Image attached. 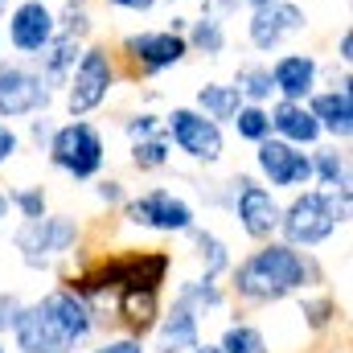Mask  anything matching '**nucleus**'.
I'll use <instances>...</instances> for the list:
<instances>
[{
    "label": "nucleus",
    "mask_w": 353,
    "mask_h": 353,
    "mask_svg": "<svg viewBox=\"0 0 353 353\" xmlns=\"http://www.w3.org/2000/svg\"><path fill=\"white\" fill-rule=\"evenodd\" d=\"M8 205H17L21 218H41V214H46V189H41V185L12 189V193H8Z\"/></svg>",
    "instance_id": "obj_33"
},
{
    "label": "nucleus",
    "mask_w": 353,
    "mask_h": 353,
    "mask_svg": "<svg viewBox=\"0 0 353 353\" xmlns=\"http://www.w3.org/2000/svg\"><path fill=\"white\" fill-rule=\"evenodd\" d=\"M267 70H271L275 94H279V99H292V103H304V99L316 90V79H321V62H316L312 54H300V50L279 54Z\"/></svg>",
    "instance_id": "obj_15"
},
{
    "label": "nucleus",
    "mask_w": 353,
    "mask_h": 353,
    "mask_svg": "<svg viewBox=\"0 0 353 353\" xmlns=\"http://www.w3.org/2000/svg\"><path fill=\"white\" fill-rule=\"evenodd\" d=\"M255 169L263 173V181L271 189H304L312 185V157L300 152L296 144L279 140V136H267L255 144Z\"/></svg>",
    "instance_id": "obj_10"
},
{
    "label": "nucleus",
    "mask_w": 353,
    "mask_h": 353,
    "mask_svg": "<svg viewBox=\"0 0 353 353\" xmlns=\"http://www.w3.org/2000/svg\"><path fill=\"white\" fill-rule=\"evenodd\" d=\"M54 90L25 62H0V119H25L50 111Z\"/></svg>",
    "instance_id": "obj_8"
},
{
    "label": "nucleus",
    "mask_w": 353,
    "mask_h": 353,
    "mask_svg": "<svg viewBox=\"0 0 353 353\" xmlns=\"http://www.w3.org/2000/svg\"><path fill=\"white\" fill-rule=\"evenodd\" d=\"M243 8H263V4H271V0H239Z\"/></svg>",
    "instance_id": "obj_44"
},
{
    "label": "nucleus",
    "mask_w": 353,
    "mask_h": 353,
    "mask_svg": "<svg viewBox=\"0 0 353 353\" xmlns=\"http://www.w3.org/2000/svg\"><path fill=\"white\" fill-rule=\"evenodd\" d=\"M123 128H128V140H144V136H157V132H161V115L140 111V115H132Z\"/></svg>",
    "instance_id": "obj_34"
},
{
    "label": "nucleus",
    "mask_w": 353,
    "mask_h": 353,
    "mask_svg": "<svg viewBox=\"0 0 353 353\" xmlns=\"http://www.w3.org/2000/svg\"><path fill=\"white\" fill-rule=\"evenodd\" d=\"M312 181L321 189H350V157L337 148H316L312 152Z\"/></svg>",
    "instance_id": "obj_26"
},
{
    "label": "nucleus",
    "mask_w": 353,
    "mask_h": 353,
    "mask_svg": "<svg viewBox=\"0 0 353 353\" xmlns=\"http://www.w3.org/2000/svg\"><path fill=\"white\" fill-rule=\"evenodd\" d=\"M115 79H119V70H115V58L107 54V46L83 50L74 70H70V83H66V111H70V119H83L94 107H103L111 87H115Z\"/></svg>",
    "instance_id": "obj_5"
},
{
    "label": "nucleus",
    "mask_w": 353,
    "mask_h": 353,
    "mask_svg": "<svg viewBox=\"0 0 353 353\" xmlns=\"http://www.w3.org/2000/svg\"><path fill=\"white\" fill-rule=\"evenodd\" d=\"M234 132H239V140H251V144H259L271 136V119H267V107L263 103H243L239 111H234Z\"/></svg>",
    "instance_id": "obj_30"
},
{
    "label": "nucleus",
    "mask_w": 353,
    "mask_h": 353,
    "mask_svg": "<svg viewBox=\"0 0 353 353\" xmlns=\"http://www.w3.org/2000/svg\"><path fill=\"white\" fill-rule=\"evenodd\" d=\"M234 87L243 94V103H267L275 87H271V70H267L263 62H243L239 70H234Z\"/></svg>",
    "instance_id": "obj_28"
},
{
    "label": "nucleus",
    "mask_w": 353,
    "mask_h": 353,
    "mask_svg": "<svg viewBox=\"0 0 353 353\" xmlns=\"http://www.w3.org/2000/svg\"><path fill=\"white\" fill-rule=\"evenodd\" d=\"M90 353H144V337H111V341H103L99 350H90Z\"/></svg>",
    "instance_id": "obj_36"
},
{
    "label": "nucleus",
    "mask_w": 353,
    "mask_h": 353,
    "mask_svg": "<svg viewBox=\"0 0 353 353\" xmlns=\"http://www.w3.org/2000/svg\"><path fill=\"white\" fill-rule=\"evenodd\" d=\"M94 197H99L103 205H119V201H128V197H123V181H115V176H103V181L94 185Z\"/></svg>",
    "instance_id": "obj_35"
},
{
    "label": "nucleus",
    "mask_w": 353,
    "mask_h": 353,
    "mask_svg": "<svg viewBox=\"0 0 353 353\" xmlns=\"http://www.w3.org/2000/svg\"><path fill=\"white\" fill-rule=\"evenodd\" d=\"M169 4H176V0H169Z\"/></svg>",
    "instance_id": "obj_48"
},
{
    "label": "nucleus",
    "mask_w": 353,
    "mask_h": 353,
    "mask_svg": "<svg viewBox=\"0 0 353 353\" xmlns=\"http://www.w3.org/2000/svg\"><path fill=\"white\" fill-rule=\"evenodd\" d=\"M218 350H222V353H271V345H267V337H263V329H259V325L234 321V325H226V333H222Z\"/></svg>",
    "instance_id": "obj_29"
},
{
    "label": "nucleus",
    "mask_w": 353,
    "mask_h": 353,
    "mask_svg": "<svg viewBox=\"0 0 353 353\" xmlns=\"http://www.w3.org/2000/svg\"><path fill=\"white\" fill-rule=\"evenodd\" d=\"M230 210H234V218H239L247 239H255V243L275 239V230H279V201H275V193L267 185L251 181V176H234Z\"/></svg>",
    "instance_id": "obj_9"
},
{
    "label": "nucleus",
    "mask_w": 353,
    "mask_h": 353,
    "mask_svg": "<svg viewBox=\"0 0 353 353\" xmlns=\"http://www.w3.org/2000/svg\"><path fill=\"white\" fill-rule=\"evenodd\" d=\"M169 157H173V144H169L165 128H161L157 136L132 140V165H136L140 173H157V169H165V165H169Z\"/></svg>",
    "instance_id": "obj_27"
},
{
    "label": "nucleus",
    "mask_w": 353,
    "mask_h": 353,
    "mask_svg": "<svg viewBox=\"0 0 353 353\" xmlns=\"http://www.w3.org/2000/svg\"><path fill=\"white\" fill-rule=\"evenodd\" d=\"M308 29V12L292 0H271L263 8H251V21H247V41L259 50V54H271L279 50L292 33H304Z\"/></svg>",
    "instance_id": "obj_11"
},
{
    "label": "nucleus",
    "mask_w": 353,
    "mask_h": 353,
    "mask_svg": "<svg viewBox=\"0 0 353 353\" xmlns=\"http://www.w3.org/2000/svg\"><path fill=\"white\" fill-rule=\"evenodd\" d=\"M46 152H50V165L62 169L70 181H90V176H99L103 173V161H107L103 132H99L90 119H70V123L54 128Z\"/></svg>",
    "instance_id": "obj_4"
},
{
    "label": "nucleus",
    "mask_w": 353,
    "mask_h": 353,
    "mask_svg": "<svg viewBox=\"0 0 353 353\" xmlns=\"http://www.w3.org/2000/svg\"><path fill=\"white\" fill-rule=\"evenodd\" d=\"M8 218V193H0V222Z\"/></svg>",
    "instance_id": "obj_43"
},
{
    "label": "nucleus",
    "mask_w": 353,
    "mask_h": 353,
    "mask_svg": "<svg viewBox=\"0 0 353 353\" xmlns=\"http://www.w3.org/2000/svg\"><path fill=\"white\" fill-rule=\"evenodd\" d=\"M316 283H321L316 259L283 239H267L259 243V251H251L239 267H230V288L247 304H279L283 296Z\"/></svg>",
    "instance_id": "obj_1"
},
{
    "label": "nucleus",
    "mask_w": 353,
    "mask_h": 353,
    "mask_svg": "<svg viewBox=\"0 0 353 353\" xmlns=\"http://www.w3.org/2000/svg\"><path fill=\"white\" fill-rule=\"evenodd\" d=\"M54 33H58V21L46 0H21L17 8H8V46L21 58H37Z\"/></svg>",
    "instance_id": "obj_14"
},
{
    "label": "nucleus",
    "mask_w": 353,
    "mask_h": 353,
    "mask_svg": "<svg viewBox=\"0 0 353 353\" xmlns=\"http://www.w3.org/2000/svg\"><path fill=\"white\" fill-rule=\"evenodd\" d=\"M337 62H341V66H350V62H353V33H350V29H345V33H341V41H337Z\"/></svg>",
    "instance_id": "obj_41"
},
{
    "label": "nucleus",
    "mask_w": 353,
    "mask_h": 353,
    "mask_svg": "<svg viewBox=\"0 0 353 353\" xmlns=\"http://www.w3.org/2000/svg\"><path fill=\"white\" fill-rule=\"evenodd\" d=\"M54 21H58V33H66V37H74V41H87L90 29H94V17H90L87 0H66L62 17H54Z\"/></svg>",
    "instance_id": "obj_31"
},
{
    "label": "nucleus",
    "mask_w": 353,
    "mask_h": 353,
    "mask_svg": "<svg viewBox=\"0 0 353 353\" xmlns=\"http://www.w3.org/2000/svg\"><path fill=\"white\" fill-rule=\"evenodd\" d=\"M189 239H193V255H197V263H201V275H205V279H218L222 271H230V251H226V243H222L214 230L193 226Z\"/></svg>",
    "instance_id": "obj_24"
},
{
    "label": "nucleus",
    "mask_w": 353,
    "mask_h": 353,
    "mask_svg": "<svg viewBox=\"0 0 353 353\" xmlns=\"http://www.w3.org/2000/svg\"><path fill=\"white\" fill-rule=\"evenodd\" d=\"M193 107H197L205 119H214V123H230L234 111L243 107V94H239L234 83H205V87H197Z\"/></svg>",
    "instance_id": "obj_22"
},
{
    "label": "nucleus",
    "mask_w": 353,
    "mask_h": 353,
    "mask_svg": "<svg viewBox=\"0 0 353 353\" xmlns=\"http://www.w3.org/2000/svg\"><path fill=\"white\" fill-rule=\"evenodd\" d=\"M201 345V316L185 304H173L157 321V353H189Z\"/></svg>",
    "instance_id": "obj_20"
},
{
    "label": "nucleus",
    "mask_w": 353,
    "mask_h": 353,
    "mask_svg": "<svg viewBox=\"0 0 353 353\" xmlns=\"http://www.w3.org/2000/svg\"><path fill=\"white\" fill-rule=\"evenodd\" d=\"M17 312H21V296H17V292H0V333L12 329Z\"/></svg>",
    "instance_id": "obj_37"
},
{
    "label": "nucleus",
    "mask_w": 353,
    "mask_h": 353,
    "mask_svg": "<svg viewBox=\"0 0 353 353\" xmlns=\"http://www.w3.org/2000/svg\"><path fill=\"white\" fill-rule=\"evenodd\" d=\"M350 218V189H304L288 205H279V230L292 247H321L337 234V226Z\"/></svg>",
    "instance_id": "obj_2"
},
{
    "label": "nucleus",
    "mask_w": 353,
    "mask_h": 353,
    "mask_svg": "<svg viewBox=\"0 0 353 353\" xmlns=\"http://www.w3.org/2000/svg\"><path fill=\"white\" fill-rule=\"evenodd\" d=\"M50 136H54V119H50L46 111H37V119L29 123V140L41 148V144H50Z\"/></svg>",
    "instance_id": "obj_38"
},
{
    "label": "nucleus",
    "mask_w": 353,
    "mask_h": 353,
    "mask_svg": "<svg viewBox=\"0 0 353 353\" xmlns=\"http://www.w3.org/2000/svg\"><path fill=\"white\" fill-rule=\"evenodd\" d=\"M115 316L132 329V337H144L161 321V288H128L115 292Z\"/></svg>",
    "instance_id": "obj_19"
},
{
    "label": "nucleus",
    "mask_w": 353,
    "mask_h": 353,
    "mask_svg": "<svg viewBox=\"0 0 353 353\" xmlns=\"http://www.w3.org/2000/svg\"><path fill=\"white\" fill-rule=\"evenodd\" d=\"M201 12H205V17L226 21V17H234V12H239V0H201Z\"/></svg>",
    "instance_id": "obj_40"
},
{
    "label": "nucleus",
    "mask_w": 353,
    "mask_h": 353,
    "mask_svg": "<svg viewBox=\"0 0 353 353\" xmlns=\"http://www.w3.org/2000/svg\"><path fill=\"white\" fill-rule=\"evenodd\" d=\"M123 54L144 74H161V70H173V66H181L189 58V46L173 29H144V33H128L123 37Z\"/></svg>",
    "instance_id": "obj_12"
},
{
    "label": "nucleus",
    "mask_w": 353,
    "mask_h": 353,
    "mask_svg": "<svg viewBox=\"0 0 353 353\" xmlns=\"http://www.w3.org/2000/svg\"><path fill=\"white\" fill-rule=\"evenodd\" d=\"M300 316L308 321V329H329L337 316V300L333 296H304L300 300Z\"/></svg>",
    "instance_id": "obj_32"
},
{
    "label": "nucleus",
    "mask_w": 353,
    "mask_h": 353,
    "mask_svg": "<svg viewBox=\"0 0 353 353\" xmlns=\"http://www.w3.org/2000/svg\"><path fill=\"white\" fill-rule=\"evenodd\" d=\"M8 333H12V341H17L21 353H74L58 337V329L46 321V312L37 304H21V312H17Z\"/></svg>",
    "instance_id": "obj_17"
},
{
    "label": "nucleus",
    "mask_w": 353,
    "mask_h": 353,
    "mask_svg": "<svg viewBox=\"0 0 353 353\" xmlns=\"http://www.w3.org/2000/svg\"><path fill=\"white\" fill-rule=\"evenodd\" d=\"M17 148H21V136H17L8 123H0V169L17 157Z\"/></svg>",
    "instance_id": "obj_39"
},
{
    "label": "nucleus",
    "mask_w": 353,
    "mask_h": 353,
    "mask_svg": "<svg viewBox=\"0 0 353 353\" xmlns=\"http://www.w3.org/2000/svg\"><path fill=\"white\" fill-rule=\"evenodd\" d=\"M107 4H115V8H128V12H148L157 0H107Z\"/></svg>",
    "instance_id": "obj_42"
},
{
    "label": "nucleus",
    "mask_w": 353,
    "mask_h": 353,
    "mask_svg": "<svg viewBox=\"0 0 353 353\" xmlns=\"http://www.w3.org/2000/svg\"><path fill=\"white\" fill-rule=\"evenodd\" d=\"M4 12H8V0H0V17H4Z\"/></svg>",
    "instance_id": "obj_46"
},
{
    "label": "nucleus",
    "mask_w": 353,
    "mask_h": 353,
    "mask_svg": "<svg viewBox=\"0 0 353 353\" xmlns=\"http://www.w3.org/2000/svg\"><path fill=\"white\" fill-rule=\"evenodd\" d=\"M267 119H271V136H279V140H288V144H296V148H312L325 132H321V123L312 119V111L304 107V103H292V99H279L271 111H267Z\"/></svg>",
    "instance_id": "obj_18"
},
{
    "label": "nucleus",
    "mask_w": 353,
    "mask_h": 353,
    "mask_svg": "<svg viewBox=\"0 0 353 353\" xmlns=\"http://www.w3.org/2000/svg\"><path fill=\"white\" fill-rule=\"evenodd\" d=\"M169 144L176 152H185L189 161L197 165H218L222 152H226V136H222V123L205 119L197 107H173L165 119H161Z\"/></svg>",
    "instance_id": "obj_6"
},
{
    "label": "nucleus",
    "mask_w": 353,
    "mask_h": 353,
    "mask_svg": "<svg viewBox=\"0 0 353 353\" xmlns=\"http://www.w3.org/2000/svg\"><path fill=\"white\" fill-rule=\"evenodd\" d=\"M304 107L312 111V119L321 123V132L350 140L353 136V90H350V74L337 83L333 90H312L304 99Z\"/></svg>",
    "instance_id": "obj_16"
},
{
    "label": "nucleus",
    "mask_w": 353,
    "mask_h": 353,
    "mask_svg": "<svg viewBox=\"0 0 353 353\" xmlns=\"http://www.w3.org/2000/svg\"><path fill=\"white\" fill-rule=\"evenodd\" d=\"M185 46H189V54H201V58H222V50H226V21H218V17H197V21H189L185 25Z\"/></svg>",
    "instance_id": "obj_23"
},
{
    "label": "nucleus",
    "mask_w": 353,
    "mask_h": 353,
    "mask_svg": "<svg viewBox=\"0 0 353 353\" xmlns=\"http://www.w3.org/2000/svg\"><path fill=\"white\" fill-rule=\"evenodd\" d=\"M79 54H83V41H74V37H66V33H54L50 37V46L33 58L37 62V74L46 79V87L58 90L70 83V70H74V62H79Z\"/></svg>",
    "instance_id": "obj_21"
},
{
    "label": "nucleus",
    "mask_w": 353,
    "mask_h": 353,
    "mask_svg": "<svg viewBox=\"0 0 353 353\" xmlns=\"http://www.w3.org/2000/svg\"><path fill=\"white\" fill-rule=\"evenodd\" d=\"M79 234H83L79 218H70V214H41V218H21L12 243L21 251V263L41 271L54 259L70 255L79 247Z\"/></svg>",
    "instance_id": "obj_3"
},
{
    "label": "nucleus",
    "mask_w": 353,
    "mask_h": 353,
    "mask_svg": "<svg viewBox=\"0 0 353 353\" xmlns=\"http://www.w3.org/2000/svg\"><path fill=\"white\" fill-rule=\"evenodd\" d=\"M123 218L140 230H157V234H189L197 226V214L185 197H176L173 189L157 185V189H144L140 197H128L123 201Z\"/></svg>",
    "instance_id": "obj_7"
},
{
    "label": "nucleus",
    "mask_w": 353,
    "mask_h": 353,
    "mask_svg": "<svg viewBox=\"0 0 353 353\" xmlns=\"http://www.w3.org/2000/svg\"><path fill=\"white\" fill-rule=\"evenodd\" d=\"M189 353H222V350H218V345H193Z\"/></svg>",
    "instance_id": "obj_45"
},
{
    "label": "nucleus",
    "mask_w": 353,
    "mask_h": 353,
    "mask_svg": "<svg viewBox=\"0 0 353 353\" xmlns=\"http://www.w3.org/2000/svg\"><path fill=\"white\" fill-rule=\"evenodd\" d=\"M173 304H185V308H193L197 316H205V312H218L222 304H226V292L214 283V279H185L181 288H176Z\"/></svg>",
    "instance_id": "obj_25"
},
{
    "label": "nucleus",
    "mask_w": 353,
    "mask_h": 353,
    "mask_svg": "<svg viewBox=\"0 0 353 353\" xmlns=\"http://www.w3.org/2000/svg\"><path fill=\"white\" fill-rule=\"evenodd\" d=\"M0 353H8V350H4V341H0Z\"/></svg>",
    "instance_id": "obj_47"
},
{
    "label": "nucleus",
    "mask_w": 353,
    "mask_h": 353,
    "mask_svg": "<svg viewBox=\"0 0 353 353\" xmlns=\"http://www.w3.org/2000/svg\"><path fill=\"white\" fill-rule=\"evenodd\" d=\"M37 308L46 312V321L58 329V337L74 350V345H83L90 333H94V312H90V304L74 292V288H54V292H46L41 300H37Z\"/></svg>",
    "instance_id": "obj_13"
}]
</instances>
